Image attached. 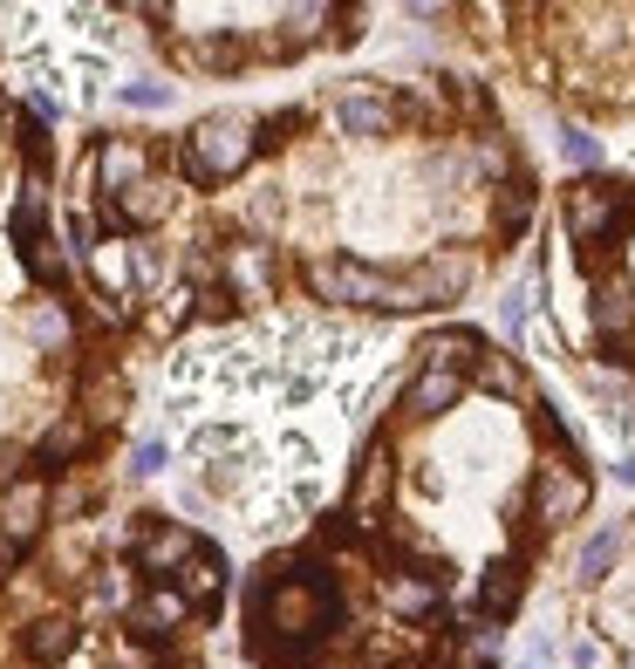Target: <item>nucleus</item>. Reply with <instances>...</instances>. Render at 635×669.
<instances>
[{
	"instance_id": "1",
	"label": "nucleus",
	"mask_w": 635,
	"mask_h": 669,
	"mask_svg": "<svg viewBox=\"0 0 635 669\" xmlns=\"http://www.w3.org/2000/svg\"><path fill=\"white\" fill-rule=\"evenodd\" d=\"M267 124H247V116H206V124H191L185 130V178L198 185H226V178H240L253 157H260V137Z\"/></svg>"
},
{
	"instance_id": "2",
	"label": "nucleus",
	"mask_w": 635,
	"mask_h": 669,
	"mask_svg": "<svg viewBox=\"0 0 635 669\" xmlns=\"http://www.w3.org/2000/svg\"><path fill=\"white\" fill-rule=\"evenodd\" d=\"M628 185H608V178H574L568 185V240H581L587 253L608 247L615 232L628 226Z\"/></svg>"
},
{
	"instance_id": "3",
	"label": "nucleus",
	"mask_w": 635,
	"mask_h": 669,
	"mask_svg": "<svg viewBox=\"0 0 635 669\" xmlns=\"http://www.w3.org/2000/svg\"><path fill=\"white\" fill-rule=\"evenodd\" d=\"M260 608L273 621V636H288V642H308V636H322V628L335 621V595L322 581H281V587H260Z\"/></svg>"
},
{
	"instance_id": "4",
	"label": "nucleus",
	"mask_w": 635,
	"mask_h": 669,
	"mask_svg": "<svg viewBox=\"0 0 635 669\" xmlns=\"http://www.w3.org/2000/svg\"><path fill=\"white\" fill-rule=\"evenodd\" d=\"M587 499H594V485H587V471H581L574 458H546V464L533 471V485H527V505H533L540 526H568V520H581Z\"/></svg>"
},
{
	"instance_id": "5",
	"label": "nucleus",
	"mask_w": 635,
	"mask_h": 669,
	"mask_svg": "<svg viewBox=\"0 0 635 669\" xmlns=\"http://www.w3.org/2000/svg\"><path fill=\"white\" fill-rule=\"evenodd\" d=\"M308 288L322 301H342V307H389L396 273H376L363 260H314L308 266Z\"/></svg>"
},
{
	"instance_id": "6",
	"label": "nucleus",
	"mask_w": 635,
	"mask_h": 669,
	"mask_svg": "<svg viewBox=\"0 0 635 669\" xmlns=\"http://www.w3.org/2000/svg\"><path fill=\"white\" fill-rule=\"evenodd\" d=\"M49 513H55V499L42 492V479H14L8 492H0V533H8L14 546H28L34 533H42Z\"/></svg>"
},
{
	"instance_id": "7",
	"label": "nucleus",
	"mask_w": 635,
	"mask_h": 669,
	"mask_svg": "<svg viewBox=\"0 0 635 669\" xmlns=\"http://www.w3.org/2000/svg\"><path fill=\"white\" fill-rule=\"evenodd\" d=\"M90 171L103 178V191H110V199H124L131 185L157 178V171H150V144H137V137H110V144L96 150V165H90Z\"/></svg>"
},
{
	"instance_id": "8",
	"label": "nucleus",
	"mask_w": 635,
	"mask_h": 669,
	"mask_svg": "<svg viewBox=\"0 0 635 669\" xmlns=\"http://www.w3.org/2000/svg\"><path fill=\"white\" fill-rule=\"evenodd\" d=\"M198 554H206V546H198L185 526H150V533L137 540V567H144V574H157V581H178Z\"/></svg>"
},
{
	"instance_id": "9",
	"label": "nucleus",
	"mask_w": 635,
	"mask_h": 669,
	"mask_svg": "<svg viewBox=\"0 0 635 669\" xmlns=\"http://www.w3.org/2000/svg\"><path fill=\"white\" fill-rule=\"evenodd\" d=\"M185 615H191V602L178 595L171 581H157V587H144V595L131 602V628H137L144 642H165V636H171V628H178Z\"/></svg>"
},
{
	"instance_id": "10",
	"label": "nucleus",
	"mask_w": 635,
	"mask_h": 669,
	"mask_svg": "<svg viewBox=\"0 0 635 669\" xmlns=\"http://www.w3.org/2000/svg\"><path fill=\"white\" fill-rule=\"evenodd\" d=\"M90 273H96V288L110 294V307H124V301L137 294V281H144L137 247H124V240H103V247L90 253Z\"/></svg>"
},
{
	"instance_id": "11",
	"label": "nucleus",
	"mask_w": 635,
	"mask_h": 669,
	"mask_svg": "<svg viewBox=\"0 0 635 669\" xmlns=\"http://www.w3.org/2000/svg\"><path fill=\"white\" fill-rule=\"evenodd\" d=\"M103 212H110V226L144 232V226H157V219L171 212V185H165V178H144V185L124 191V199H103Z\"/></svg>"
},
{
	"instance_id": "12",
	"label": "nucleus",
	"mask_w": 635,
	"mask_h": 669,
	"mask_svg": "<svg viewBox=\"0 0 635 669\" xmlns=\"http://www.w3.org/2000/svg\"><path fill=\"white\" fill-rule=\"evenodd\" d=\"M335 124L348 137H383L396 124V96H383V90H348V96H335Z\"/></svg>"
},
{
	"instance_id": "13",
	"label": "nucleus",
	"mask_w": 635,
	"mask_h": 669,
	"mask_svg": "<svg viewBox=\"0 0 635 669\" xmlns=\"http://www.w3.org/2000/svg\"><path fill=\"white\" fill-rule=\"evenodd\" d=\"M458 397H465V376H451V369H417V383L404 389V417L410 424H430V417H445Z\"/></svg>"
},
{
	"instance_id": "14",
	"label": "nucleus",
	"mask_w": 635,
	"mask_h": 669,
	"mask_svg": "<svg viewBox=\"0 0 635 669\" xmlns=\"http://www.w3.org/2000/svg\"><path fill=\"white\" fill-rule=\"evenodd\" d=\"M389 479H396V471H389V451L376 445L369 458H363V471H355V492H348V526H376V505L389 499Z\"/></svg>"
},
{
	"instance_id": "15",
	"label": "nucleus",
	"mask_w": 635,
	"mask_h": 669,
	"mask_svg": "<svg viewBox=\"0 0 635 669\" xmlns=\"http://www.w3.org/2000/svg\"><path fill=\"white\" fill-rule=\"evenodd\" d=\"M383 602H389V615L424 621V615H438V602H445V581H438V574H396V581L383 587Z\"/></svg>"
},
{
	"instance_id": "16",
	"label": "nucleus",
	"mask_w": 635,
	"mask_h": 669,
	"mask_svg": "<svg viewBox=\"0 0 635 669\" xmlns=\"http://www.w3.org/2000/svg\"><path fill=\"white\" fill-rule=\"evenodd\" d=\"M219 273L232 281V294H267L273 288V247H260V240H240L226 260H219Z\"/></svg>"
},
{
	"instance_id": "17",
	"label": "nucleus",
	"mask_w": 635,
	"mask_h": 669,
	"mask_svg": "<svg viewBox=\"0 0 635 669\" xmlns=\"http://www.w3.org/2000/svg\"><path fill=\"white\" fill-rule=\"evenodd\" d=\"M21 649H28L34 662H62V656L75 649V621H69V615H34V621L21 628Z\"/></svg>"
},
{
	"instance_id": "18",
	"label": "nucleus",
	"mask_w": 635,
	"mask_h": 669,
	"mask_svg": "<svg viewBox=\"0 0 635 669\" xmlns=\"http://www.w3.org/2000/svg\"><path fill=\"white\" fill-rule=\"evenodd\" d=\"M83 445H90V417H62L49 438H42V451H34V458L55 471V464H69V458H83Z\"/></svg>"
},
{
	"instance_id": "19",
	"label": "nucleus",
	"mask_w": 635,
	"mask_h": 669,
	"mask_svg": "<svg viewBox=\"0 0 635 669\" xmlns=\"http://www.w3.org/2000/svg\"><path fill=\"white\" fill-rule=\"evenodd\" d=\"M171 587H178V595H185L191 608H198V602H212L219 587H226V561H219V554H198V561H191V567L171 581Z\"/></svg>"
},
{
	"instance_id": "20",
	"label": "nucleus",
	"mask_w": 635,
	"mask_h": 669,
	"mask_svg": "<svg viewBox=\"0 0 635 669\" xmlns=\"http://www.w3.org/2000/svg\"><path fill=\"white\" fill-rule=\"evenodd\" d=\"M471 383H479V389H499V397H527L520 363H512V356H492V348H486V363L471 369Z\"/></svg>"
},
{
	"instance_id": "21",
	"label": "nucleus",
	"mask_w": 635,
	"mask_h": 669,
	"mask_svg": "<svg viewBox=\"0 0 635 669\" xmlns=\"http://www.w3.org/2000/svg\"><path fill=\"white\" fill-rule=\"evenodd\" d=\"M512 602H520V567L506 561V567H492V574H486V587H479V608H486V615H506Z\"/></svg>"
},
{
	"instance_id": "22",
	"label": "nucleus",
	"mask_w": 635,
	"mask_h": 669,
	"mask_svg": "<svg viewBox=\"0 0 635 669\" xmlns=\"http://www.w3.org/2000/svg\"><path fill=\"white\" fill-rule=\"evenodd\" d=\"M28 335L42 342V348H62V342H69V314H62L55 301H42V307L28 314Z\"/></svg>"
},
{
	"instance_id": "23",
	"label": "nucleus",
	"mask_w": 635,
	"mask_h": 669,
	"mask_svg": "<svg viewBox=\"0 0 635 669\" xmlns=\"http://www.w3.org/2000/svg\"><path fill=\"white\" fill-rule=\"evenodd\" d=\"M615 554H622V533H615V526H608V533H594V540L581 546V581H602V567H608Z\"/></svg>"
},
{
	"instance_id": "24",
	"label": "nucleus",
	"mask_w": 635,
	"mask_h": 669,
	"mask_svg": "<svg viewBox=\"0 0 635 669\" xmlns=\"http://www.w3.org/2000/svg\"><path fill=\"white\" fill-rule=\"evenodd\" d=\"M178 322H191V294H185V288H171L165 301L150 307V328H157V335H165V328H178Z\"/></svg>"
},
{
	"instance_id": "25",
	"label": "nucleus",
	"mask_w": 635,
	"mask_h": 669,
	"mask_svg": "<svg viewBox=\"0 0 635 669\" xmlns=\"http://www.w3.org/2000/svg\"><path fill=\"white\" fill-rule=\"evenodd\" d=\"M96 608H124V615H131V574L103 567V574H96Z\"/></svg>"
},
{
	"instance_id": "26",
	"label": "nucleus",
	"mask_w": 635,
	"mask_h": 669,
	"mask_svg": "<svg viewBox=\"0 0 635 669\" xmlns=\"http://www.w3.org/2000/svg\"><path fill=\"white\" fill-rule=\"evenodd\" d=\"M465 669H492L499 662V636H486V628H471V636H465V656H458Z\"/></svg>"
},
{
	"instance_id": "27",
	"label": "nucleus",
	"mask_w": 635,
	"mask_h": 669,
	"mask_svg": "<svg viewBox=\"0 0 635 669\" xmlns=\"http://www.w3.org/2000/svg\"><path fill=\"white\" fill-rule=\"evenodd\" d=\"M561 150L574 157V165H602V144H594L581 124H568V130H561Z\"/></svg>"
},
{
	"instance_id": "28",
	"label": "nucleus",
	"mask_w": 635,
	"mask_h": 669,
	"mask_svg": "<svg viewBox=\"0 0 635 669\" xmlns=\"http://www.w3.org/2000/svg\"><path fill=\"white\" fill-rule=\"evenodd\" d=\"M165 464H171V451H165V445H137V451H131V471H137V479H157Z\"/></svg>"
},
{
	"instance_id": "29",
	"label": "nucleus",
	"mask_w": 635,
	"mask_h": 669,
	"mask_svg": "<svg viewBox=\"0 0 635 669\" xmlns=\"http://www.w3.org/2000/svg\"><path fill=\"white\" fill-rule=\"evenodd\" d=\"M124 103L131 109H157V103H165V90H157V83H124Z\"/></svg>"
},
{
	"instance_id": "30",
	"label": "nucleus",
	"mask_w": 635,
	"mask_h": 669,
	"mask_svg": "<svg viewBox=\"0 0 635 669\" xmlns=\"http://www.w3.org/2000/svg\"><path fill=\"white\" fill-rule=\"evenodd\" d=\"M14 561H21V546H14L8 533H0V581H8V574H14Z\"/></svg>"
},
{
	"instance_id": "31",
	"label": "nucleus",
	"mask_w": 635,
	"mask_h": 669,
	"mask_svg": "<svg viewBox=\"0 0 635 669\" xmlns=\"http://www.w3.org/2000/svg\"><path fill=\"white\" fill-rule=\"evenodd\" d=\"M615 479H622V485H635V458H622V464H615Z\"/></svg>"
}]
</instances>
